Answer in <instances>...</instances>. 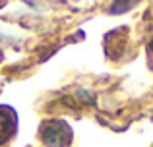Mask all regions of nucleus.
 <instances>
[{
	"instance_id": "nucleus-1",
	"label": "nucleus",
	"mask_w": 153,
	"mask_h": 147,
	"mask_svg": "<svg viewBox=\"0 0 153 147\" xmlns=\"http://www.w3.org/2000/svg\"><path fill=\"white\" fill-rule=\"evenodd\" d=\"M39 137L47 147H70L74 141V130L70 124L58 118L45 120L39 128Z\"/></svg>"
},
{
	"instance_id": "nucleus-2",
	"label": "nucleus",
	"mask_w": 153,
	"mask_h": 147,
	"mask_svg": "<svg viewBox=\"0 0 153 147\" xmlns=\"http://www.w3.org/2000/svg\"><path fill=\"white\" fill-rule=\"evenodd\" d=\"M18 134V114L12 106L0 105V145H6Z\"/></svg>"
},
{
	"instance_id": "nucleus-3",
	"label": "nucleus",
	"mask_w": 153,
	"mask_h": 147,
	"mask_svg": "<svg viewBox=\"0 0 153 147\" xmlns=\"http://www.w3.org/2000/svg\"><path fill=\"white\" fill-rule=\"evenodd\" d=\"M147 62H149V68L153 70V37H151L149 45H147Z\"/></svg>"
},
{
	"instance_id": "nucleus-4",
	"label": "nucleus",
	"mask_w": 153,
	"mask_h": 147,
	"mask_svg": "<svg viewBox=\"0 0 153 147\" xmlns=\"http://www.w3.org/2000/svg\"><path fill=\"white\" fill-rule=\"evenodd\" d=\"M0 62H2V50H0Z\"/></svg>"
},
{
	"instance_id": "nucleus-5",
	"label": "nucleus",
	"mask_w": 153,
	"mask_h": 147,
	"mask_svg": "<svg viewBox=\"0 0 153 147\" xmlns=\"http://www.w3.org/2000/svg\"><path fill=\"white\" fill-rule=\"evenodd\" d=\"M151 147H153V145H151Z\"/></svg>"
}]
</instances>
